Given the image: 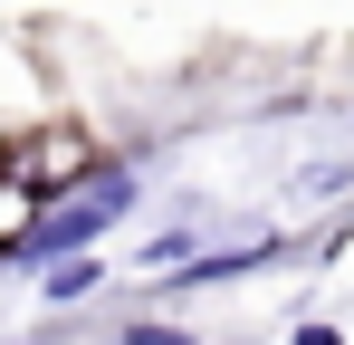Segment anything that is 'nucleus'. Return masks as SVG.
Returning a JSON list of instances; mask_svg holds the SVG:
<instances>
[{
	"label": "nucleus",
	"instance_id": "obj_1",
	"mask_svg": "<svg viewBox=\"0 0 354 345\" xmlns=\"http://www.w3.org/2000/svg\"><path fill=\"white\" fill-rule=\"evenodd\" d=\"M124 202H134V182H124V172H106V182H86L77 202H58V211L29 230L10 259H29V269H39V259H58V249H86L96 230H115V211H124Z\"/></svg>",
	"mask_w": 354,
	"mask_h": 345
},
{
	"label": "nucleus",
	"instance_id": "obj_2",
	"mask_svg": "<svg viewBox=\"0 0 354 345\" xmlns=\"http://www.w3.org/2000/svg\"><path fill=\"white\" fill-rule=\"evenodd\" d=\"M86 278H96V259H58V269H48V297H77Z\"/></svg>",
	"mask_w": 354,
	"mask_h": 345
},
{
	"label": "nucleus",
	"instance_id": "obj_3",
	"mask_svg": "<svg viewBox=\"0 0 354 345\" xmlns=\"http://www.w3.org/2000/svg\"><path fill=\"white\" fill-rule=\"evenodd\" d=\"M115 345H182L173 326H134V336H115Z\"/></svg>",
	"mask_w": 354,
	"mask_h": 345
},
{
	"label": "nucleus",
	"instance_id": "obj_4",
	"mask_svg": "<svg viewBox=\"0 0 354 345\" xmlns=\"http://www.w3.org/2000/svg\"><path fill=\"white\" fill-rule=\"evenodd\" d=\"M297 345H335V326H297Z\"/></svg>",
	"mask_w": 354,
	"mask_h": 345
}]
</instances>
